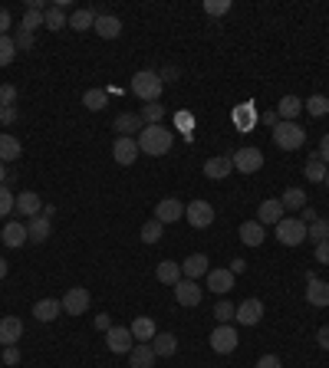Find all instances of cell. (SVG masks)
<instances>
[{
  "instance_id": "cell-1",
  "label": "cell",
  "mask_w": 329,
  "mask_h": 368,
  "mask_svg": "<svg viewBox=\"0 0 329 368\" xmlns=\"http://www.w3.org/2000/svg\"><path fill=\"white\" fill-rule=\"evenodd\" d=\"M175 145V132L168 129V125H145L142 132H138V151L142 155H151V158H162L168 155Z\"/></svg>"
},
{
  "instance_id": "cell-2",
  "label": "cell",
  "mask_w": 329,
  "mask_h": 368,
  "mask_svg": "<svg viewBox=\"0 0 329 368\" xmlns=\"http://www.w3.org/2000/svg\"><path fill=\"white\" fill-rule=\"evenodd\" d=\"M162 79L158 73H151V69H138L132 76V92L138 99H145V102H158V96H162Z\"/></svg>"
},
{
  "instance_id": "cell-3",
  "label": "cell",
  "mask_w": 329,
  "mask_h": 368,
  "mask_svg": "<svg viewBox=\"0 0 329 368\" xmlns=\"http://www.w3.org/2000/svg\"><path fill=\"white\" fill-rule=\"evenodd\" d=\"M273 142H277V148H284V151H297V148L306 142V132H303L299 122H280V125L273 129Z\"/></svg>"
},
{
  "instance_id": "cell-4",
  "label": "cell",
  "mask_w": 329,
  "mask_h": 368,
  "mask_svg": "<svg viewBox=\"0 0 329 368\" xmlns=\"http://www.w3.org/2000/svg\"><path fill=\"white\" fill-rule=\"evenodd\" d=\"M277 240H280L284 247L306 243V224L299 221V217H284V221L277 224Z\"/></svg>"
},
{
  "instance_id": "cell-5",
  "label": "cell",
  "mask_w": 329,
  "mask_h": 368,
  "mask_svg": "<svg viewBox=\"0 0 329 368\" xmlns=\"http://www.w3.org/2000/svg\"><path fill=\"white\" fill-rule=\"evenodd\" d=\"M231 162H234V171H240V175H257L264 168V151L260 148H237L231 155Z\"/></svg>"
},
{
  "instance_id": "cell-6",
  "label": "cell",
  "mask_w": 329,
  "mask_h": 368,
  "mask_svg": "<svg viewBox=\"0 0 329 368\" xmlns=\"http://www.w3.org/2000/svg\"><path fill=\"white\" fill-rule=\"evenodd\" d=\"M208 342H211V349H214L217 355H231L234 349H237V329H234L231 323H227V325H217V329L211 332Z\"/></svg>"
},
{
  "instance_id": "cell-7",
  "label": "cell",
  "mask_w": 329,
  "mask_h": 368,
  "mask_svg": "<svg viewBox=\"0 0 329 368\" xmlns=\"http://www.w3.org/2000/svg\"><path fill=\"white\" fill-rule=\"evenodd\" d=\"M89 290L86 286H73V290H66V296H63V312L66 316H83V312L89 310Z\"/></svg>"
},
{
  "instance_id": "cell-8",
  "label": "cell",
  "mask_w": 329,
  "mask_h": 368,
  "mask_svg": "<svg viewBox=\"0 0 329 368\" xmlns=\"http://www.w3.org/2000/svg\"><path fill=\"white\" fill-rule=\"evenodd\" d=\"M184 221L198 230H204V227L214 224V207L208 201H191V204H184Z\"/></svg>"
},
{
  "instance_id": "cell-9",
  "label": "cell",
  "mask_w": 329,
  "mask_h": 368,
  "mask_svg": "<svg viewBox=\"0 0 329 368\" xmlns=\"http://www.w3.org/2000/svg\"><path fill=\"white\" fill-rule=\"evenodd\" d=\"M105 345H109V352H116V355H129L132 352V332L125 329V325H112L109 332H105Z\"/></svg>"
},
{
  "instance_id": "cell-10",
  "label": "cell",
  "mask_w": 329,
  "mask_h": 368,
  "mask_svg": "<svg viewBox=\"0 0 329 368\" xmlns=\"http://www.w3.org/2000/svg\"><path fill=\"white\" fill-rule=\"evenodd\" d=\"M184 217V204H181L178 197H164V201H158L155 204V221L162 224H175V221H181Z\"/></svg>"
},
{
  "instance_id": "cell-11",
  "label": "cell",
  "mask_w": 329,
  "mask_h": 368,
  "mask_svg": "<svg viewBox=\"0 0 329 368\" xmlns=\"http://www.w3.org/2000/svg\"><path fill=\"white\" fill-rule=\"evenodd\" d=\"M201 296H204V290H201L195 280H184V277H181V280L175 283V299H178L181 306L195 310L198 303H201Z\"/></svg>"
},
{
  "instance_id": "cell-12",
  "label": "cell",
  "mask_w": 329,
  "mask_h": 368,
  "mask_svg": "<svg viewBox=\"0 0 329 368\" xmlns=\"http://www.w3.org/2000/svg\"><path fill=\"white\" fill-rule=\"evenodd\" d=\"M284 217H286L284 204H280L277 197H267V201H260V207H257V224H260V227H270V224L277 227Z\"/></svg>"
},
{
  "instance_id": "cell-13",
  "label": "cell",
  "mask_w": 329,
  "mask_h": 368,
  "mask_svg": "<svg viewBox=\"0 0 329 368\" xmlns=\"http://www.w3.org/2000/svg\"><path fill=\"white\" fill-rule=\"evenodd\" d=\"M112 158L122 164V168H129V164H135V158H138V138H116V145H112Z\"/></svg>"
},
{
  "instance_id": "cell-14",
  "label": "cell",
  "mask_w": 329,
  "mask_h": 368,
  "mask_svg": "<svg viewBox=\"0 0 329 368\" xmlns=\"http://www.w3.org/2000/svg\"><path fill=\"white\" fill-rule=\"evenodd\" d=\"M234 319H237L240 325H257L264 319V303H260V299H244L237 310H234Z\"/></svg>"
},
{
  "instance_id": "cell-15",
  "label": "cell",
  "mask_w": 329,
  "mask_h": 368,
  "mask_svg": "<svg viewBox=\"0 0 329 368\" xmlns=\"http://www.w3.org/2000/svg\"><path fill=\"white\" fill-rule=\"evenodd\" d=\"M96 33L103 36V40H116L122 33V20L116 14H103V10H96Z\"/></svg>"
},
{
  "instance_id": "cell-16",
  "label": "cell",
  "mask_w": 329,
  "mask_h": 368,
  "mask_svg": "<svg viewBox=\"0 0 329 368\" xmlns=\"http://www.w3.org/2000/svg\"><path fill=\"white\" fill-rule=\"evenodd\" d=\"M306 303H310V306H316V310L329 306V283L319 280V277L306 280Z\"/></svg>"
},
{
  "instance_id": "cell-17",
  "label": "cell",
  "mask_w": 329,
  "mask_h": 368,
  "mask_svg": "<svg viewBox=\"0 0 329 368\" xmlns=\"http://www.w3.org/2000/svg\"><path fill=\"white\" fill-rule=\"evenodd\" d=\"M208 290L214 296H227L234 290V273L231 270H208Z\"/></svg>"
},
{
  "instance_id": "cell-18",
  "label": "cell",
  "mask_w": 329,
  "mask_h": 368,
  "mask_svg": "<svg viewBox=\"0 0 329 368\" xmlns=\"http://www.w3.org/2000/svg\"><path fill=\"white\" fill-rule=\"evenodd\" d=\"M17 214H23V217H36V214H43V201H40V194H33V191H20L17 194V207H14Z\"/></svg>"
},
{
  "instance_id": "cell-19",
  "label": "cell",
  "mask_w": 329,
  "mask_h": 368,
  "mask_svg": "<svg viewBox=\"0 0 329 368\" xmlns=\"http://www.w3.org/2000/svg\"><path fill=\"white\" fill-rule=\"evenodd\" d=\"M20 336H23V319L3 316V319H0V345H17Z\"/></svg>"
},
{
  "instance_id": "cell-20",
  "label": "cell",
  "mask_w": 329,
  "mask_h": 368,
  "mask_svg": "<svg viewBox=\"0 0 329 368\" xmlns=\"http://www.w3.org/2000/svg\"><path fill=\"white\" fill-rule=\"evenodd\" d=\"M208 270H211L208 257H204V253H191V257L181 263V277H184V280H198V277H208Z\"/></svg>"
},
{
  "instance_id": "cell-21",
  "label": "cell",
  "mask_w": 329,
  "mask_h": 368,
  "mask_svg": "<svg viewBox=\"0 0 329 368\" xmlns=\"http://www.w3.org/2000/svg\"><path fill=\"white\" fill-rule=\"evenodd\" d=\"M0 240L10 247V250H17V247H23L30 237H27V224H20V221H10V224H3V234H0Z\"/></svg>"
},
{
  "instance_id": "cell-22",
  "label": "cell",
  "mask_w": 329,
  "mask_h": 368,
  "mask_svg": "<svg viewBox=\"0 0 329 368\" xmlns=\"http://www.w3.org/2000/svg\"><path fill=\"white\" fill-rule=\"evenodd\" d=\"M142 129H145V122H142L138 112H119V116H116V132H119L122 138H132V135L142 132Z\"/></svg>"
},
{
  "instance_id": "cell-23",
  "label": "cell",
  "mask_w": 329,
  "mask_h": 368,
  "mask_svg": "<svg viewBox=\"0 0 329 368\" xmlns=\"http://www.w3.org/2000/svg\"><path fill=\"white\" fill-rule=\"evenodd\" d=\"M231 171H234L231 155H214V158H208V162H204V175H208L211 181H221V177H227Z\"/></svg>"
},
{
  "instance_id": "cell-24",
  "label": "cell",
  "mask_w": 329,
  "mask_h": 368,
  "mask_svg": "<svg viewBox=\"0 0 329 368\" xmlns=\"http://www.w3.org/2000/svg\"><path fill=\"white\" fill-rule=\"evenodd\" d=\"M53 234V221L46 217V214H36L30 224H27V237H30L33 243H46Z\"/></svg>"
},
{
  "instance_id": "cell-25",
  "label": "cell",
  "mask_w": 329,
  "mask_h": 368,
  "mask_svg": "<svg viewBox=\"0 0 329 368\" xmlns=\"http://www.w3.org/2000/svg\"><path fill=\"white\" fill-rule=\"evenodd\" d=\"M129 332H132L135 342H151L158 329H155V319H151V316H135L132 325H129Z\"/></svg>"
},
{
  "instance_id": "cell-26",
  "label": "cell",
  "mask_w": 329,
  "mask_h": 368,
  "mask_svg": "<svg viewBox=\"0 0 329 368\" xmlns=\"http://www.w3.org/2000/svg\"><path fill=\"white\" fill-rule=\"evenodd\" d=\"M60 312H63L60 299H40V303L33 306V319H36V323H53V319H60Z\"/></svg>"
},
{
  "instance_id": "cell-27",
  "label": "cell",
  "mask_w": 329,
  "mask_h": 368,
  "mask_svg": "<svg viewBox=\"0 0 329 368\" xmlns=\"http://www.w3.org/2000/svg\"><path fill=\"white\" fill-rule=\"evenodd\" d=\"M151 352H155V358H158V355H162V358H171V355L178 352V339H175L171 332H155Z\"/></svg>"
},
{
  "instance_id": "cell-28",
  "label": "cell",
  "mask_w": 329,
  "mask_h": 368,
  "mask_svg": "<svg viewBox=\"0 0 329 368\" xmlns=\"http://www.w3.org/2000/svg\"><path fill=\"white\" fill-rule=\"evenodd\" d=\"M299 112H303V99H299V96H284V99L277 102V116H280V122H297Z\"/></svg>"
},
{
  "instance_id": "cell-29",
  "label": "cell",
  "mask_w": 329,
  "mask_h": 368,
  "mask_svg": "<svg viewBox=\"0 0 329 368\" xmlns=\"http://www.w3.org/2000/svg\"><path fill=\"white\" fill-rule=\"evenodd\" d=\"M129 365H132V368H151V365H155V352H151L149 342H138V345H132V352H129Z\"/></svg>"
},
{
  "instance_id": "cell-30",
  "label": "cell",
  "mask_w": 329,
  "mask_h": 368,
  "mask_svg": "<svg viewBox=\"0 0 329 368\" xmlns=\"http://www.w3.org/2000/svg\"><path fill=\"white\" fill-rule=\"evenodd\" d=\"M20 151H23V145L17 142L14 135H7V132H0V162L3 164H10L20 158Z\"/></svg>"
},
{
  "instance_id": "cell-31",
  "label": "cell",
  "mask_w": 329,
  "mask_h": 368,
  "mask_svg": "<svg viewBox=\"0 0 329 368\" xmlns=\"http://www.w3.org/2000/svg\"><path fill=\"white\" fill-rule=\"evenodd\" d=\"M155 277H158V283H164V286H175V283L181 280V263H175V260H162V263L155 266Z\"/></svg>"
},
{
  "instance_id": "cell-32",
  "label": "cell",
  "mask_w": 329,
  "mask_h": 368,
  "mask_svg": "<svg viewBox=\"0 0 329 368\" xmlns=\"http://www.w3.org/2000/svg\"><path fill=\"white\" fill-rule=\"evenodd\" d=\"M237 234H240V240H244L247 247H260V243H264V237H267L264 234V227H260L257 221H244Z\"/></svg>"
},
{
  "instance_id": "cell-33",
  "label": "cell",
  "mask_w": 329,
  "mask_h": 368,
  "mask_svg": "<svg viewBox=\"0 0 329 368\" xmlns=\"http://www.w3.org/2000/svg\"><path fill=\"white\" fill-rule=\"evenodd\" d=\"M70 27L79 30V33L92 30L96 27V10H92V7H79V10H73V14H70Z\"/></svg>"
},
{
  "instance_id": "cell-34",
  "label": "cell",
  "mask_w": 329,
  "mask_h": 368,
  "mask_svg": "<svg viewBox=\"0 0 329 368\" xmlns=\"http://www.w3.org/2000/svg\"><path fill=\"white\" fill-rule=\"evenodd\" d=\"M83 105H86L89 112H103L105 105H109V92H105V89H86V92H83Z\"/></svg>"
},
{
  "instance_id": "cell-35",
  "label": "cell",
  "mask_w": 329,
  "mask_h": 368,
  "mask_svg": "<svg viewBox=\"0 0 329 368\" xmlns=\"http://www.w3.org/2000/svg\"><path fill=\"white\" fill-rule=\"evenodd\" d=\"M280 204H284V210H303L306 207V191L303 188H286Z\"/></svg>"
},
{
  "instance_id": "cell-36",
  "label": "cell",
  "mask_w": 329,
  "mask_h": 368,
  "mask_svg": "<svg viewBox=\"0 0 329 368\" xmlns=\"http://www.w3.org/2000/svg\"><path fill=\"white\" fill-rule=\"evenodd\" d=\"M326 175H329V168H326V162L319 158V151H316V155H310V162H306V177L319 184V181H326Z\"/></svg>"
},
{
  "instance_id": "cell-37",
  "label": "cell",
  "mask_w": 329,
  "mask_h": 368,
  "mask_svg": "<svg viewBox=\"0 0 329 368\" xmlns=\"http://www.w3.org/2000/svg\"><path fill=\"white\" fill-rule=\"evenodd\" d=\"M138 116H142V122H145V125H162V118H164V105H162V102H145V105H142V112H138Z\"/></svg>"
},
{
  "instance_id": "cell-38",
  "label": "cell",
  "mask_w": 329,
  "mask_h": 368,
  "mask_svg": "<svg viewBox=\"0 0 329 368\" xmlns=\"http://www.w3.org/2000/svg\"><path fill=\"white\" fill-rule=\"evenodd\" d=\"M303 112H310V116H316V118L329 116V99L326 96H310V99L303 102Z\"/></svg>"
},
{
  "instance_id": "cell-39",
  "label": "cell",
  "mask_w": 329,
  "mask_h": 368,
  "mask_svg": "<svg viewBox=\"0 0 329 368\" xmlns=\"http://www.w3.org/2000/svg\"><path fill=\"white\" fill-rule=\"evenodd\" d=\"M306 240H313V243L329 240V221H326V217H319V221H313L310 227H306Z\"/></svg>"
},
{
  "instance_id": "cell-40",
  "label": "cell",
  "mask_w": 329,
  "mask_h": 368,
  "mask_svg": "<svg viewBox=\"0 0 329 368\" xmlns=\"http://www.w3.org/2000/svg\"><path fill=\"white\" fill-rule=\"evenodd\" d=\"M17 59V43L14 36H0V66H10Z\"/></svg>"
},
{
  "instance_id": "cell-41",
  "label": "cell",
  "mask_w": 329,
  "mask_h": 368,
  "mask_svg": "<svg viewBox=\"0 0 329 368\" xmlns=\"http://www.w3.org/2000/svg\"><path fill=\"white\" fill-rule=\"evenodd\" d=\"M254 122H257V116H254V109H251V105L234 109V125H237V129H251Z\"/></svg>"
},
{
  "instance_id": "cell-42",
  "label": "cell",
  "mask_w": 329,
  "mask_h": 368,
  "mask_svg": "<svg viewBox=\"0 0 329 368\" xmlns=\"http://www.w3.org/2000/svg\"><path fill=\"white\" fill-rule=\"evenodd\" d=\"M234 310H237L234 303H227V299H221V303L214 306V319H217V325H227V323H231V319H234Z\"/></svg>"
},
{
  "instance_id": "cell-43",
  "label": "cell",
  "mask_w": 329,
  "mask_h": 368,
  "mask_svg": "<svg viewBox=\"0 0 329 368\" xmlns=\"http://www.w3.org/2000/svg\"><path fill=\"white\" fill-rule=\"evenodd\" d=\"M17 207V197L10 194V184H0V217H7Z\"/></svg>"
},
{
  "instance_id": "cell-44",
  "label": "cell",
  "mask_w": 329,
  "mask_h": 368,
  "mask_svg": "<svg viewBox=\"0 0 329 368\" xmlns=\"http://www.w3.org/2000/svg\"><path fill=\"white\" fill-rule=\"evenodd\" d=\"M142 240H145V243H158V240H162V224L158 221L145 224V227H142Z\"/></svg>"
},
{
  "instance_id": "cell-45",
  "label": "cell",
  "mask_w": 329,
  "mask_h": 368,
  "mask_svg": "<svg viewBox=\"0 0 329 368\" xmlns=\"http://www.w3.org/2000/svg\"><path fill=\"white\" fill-rule=\"evenodd\" d=\"M231 10V0H204V14L211 17H224Z\"/></svg>"
},
{
  "instance_id": "cell-46",
  "label": "cell",
  "mask_w": 329,
  "mask_h": 368,
  "mask_svg": "<svg viewBox=\"0 0 329 368\" xmlns=\"http://www.w3.org/2000/svg\"><path fill=\"white\" fill-rule=\"evenodd\" d=\"M14 43H17V50H33V33H27V30H20L17 27V33H14Z\"/></svg>"
},
{
  "instance_id": "cell-47",
  "label": "cell",
  "mask_w": 329,
  "mask_h": 368,
  "mask_svg": "<svg viewBox=\"0 0 329 368\" xmlns=\"http://www.w3.org/2000/svg\"><path fill=\"white\" fill-rule=\"evenodd\" d=\"M14 102H17V86L0 83V105H14Z\"/></svg>"
},
{
  "instance_id": "cell-48",
  "label": "cell",
  "mask_w": 329,
  "mask_h": 368,
  "mask_svg": "<svg viewBox=\"0 0 329 368\" xmlns=\"http://www.w3.org/2000/svg\"><path fill=\"white\" fill-rule=\"evenodd\" d=\"M10 27H14V17L7 7H0V36H10Z\"/></svg>"
},
{
  "instance_id": "cell-49",
  "label": "cell",
  "mask_w": 329,
  "mask_h": 368,
  "mask_svg": "<svg viewBox=\"0 0 329 368\" xmlns=\"http://www.w3.org/2000/svg\"><path fill=\"white\" fill-rule=\"evenodd\" d=\"M257 122H264L270 132H273V129L280 125V116H277V109H270V112H260V116H257Z\"/></svg>"
},
{
  "instance_id": "cell-50",
  "label": "cell",
  "mask_w": 329,
  "mask_h": 368,
  "mask_svg": "<svg viewBox=\"0 0 329 368\" xmlns=\"http://www.w3.org/2000/svg\"><path fill=\"white\" fill-rule=\"evenodd\" d=\"M254 368H284V362H280L277 355H260Z\"/></svg>"
},
{
  "instance_id": "cell-51",
  "label": "cell",
  "mask_w": 329,
  "mask_h": 368,
  "mask_svg": "<svg viewBox=\"0 0 329 368\" xmlns=\"http://www.w3.org/2000/svg\"><path fill=\"white\" fill-rule=\"evenodd\" d=\"M14 122H17L14 105H0V125H14Z\"/></svg>"
},
{
  "instance_id": "cell-52",
  "label": "cell",
  "mask_w": 329,
  "mask_h": 368,
  "mask_svg": "<svg viewBox=\"0 0 329 368\" xmlns=\"http://www.w3.org/2000/svg\"><path fill=\"white\" fill-rule=\"evenodd\" d=\"M20 362V349L17 345H3V365H17Z\"/></svg>"
},
{
  "instance_id": "cell-53",
  "label": "cell",
  "mask_w": 329,
  "mask_h": 368,
  "mask_svg": "<svg viewBox=\"0 0 329 368\" xmlns=\"http://www.w3.org/2000/svg\"><path fill=\"white\" fill-rule=\"evenodd\" d=\"M178 76H181V69H178V66H164L162 73H158V79H162V83H175Z\"/></svg>"
},
{
  "instance_id": "cell-54",
  "label": "cell",
  "mask_w": 329,
  "mask_h": 368,
  "mask_svg": "<svg viewBox=\"0 0 329 368\" xmlns=\"http://www.w3.org/2000/svg\"><path fill=\"white\" fill-rule=\"evenodd\" d=\"M316 263H329V240L316 243Z\"/></svg>"
},
{
  "instance_id": "cell-55",
  "label": "cell",
  "mask_w": 329,
  "mask_h": 368,
  "mask_svg": "<svg viewBox=\"0 0 329 368\" xmlns=\"http://www.w3.org/2000/svg\"><path fill=\"white\" fill-rule=\"evenodd\" d=\"M299 221H303V224H306V227H310V224H313V221H319V214H316L313 207H303V210H299Z\"/></svg>"
},
{
  "instance_id": "cell-56",
  "label": "cell",
  "mask_w": 329,
  "mask_h": 368,
  "mask_svg": "<svg viewBox=\"0 0 329 368\" xmlns=\"http://www.w3.org/2000/svg\"><path fill=\"white\" fill-rule=\"evenodd\" d=\"M316 342H319V349H326L329 352V325H323V329L316 332Z\"/></svg>"
},
{
  "instance_id": "cell-57",
  "label": "cell",
  "mask_w": 329,
  "mask_h": 368,
  "mask_svg": "<svg viewBox=\"0 0 329 368\" xmlns=\"http://www.w3.org/2000/svg\"><path fill=\"white\" fill-rule=\"evenodd\" d=\"M319 158L326 162V168H329V132L323 135V142H319Z\"/></svg>"
},
{
  "instance_id": "cell-58",
  "label": "cell",
  "mask_w": 329,
  "mask_h": 368,
  "mask_svg": "<svg viewBox=\"0 0 329 368\" xmlns=\"http://www.w3.org/2000/svg\"><path fill=\"white\" fill-rule=\"evenodd\" d=\"M227 270H231L234 277H240V273L247 270V260H231V266H227Z\"/></svg>"
},
{
  "instance_id": "cell-59",
  "label": "cell",
  "mask_w": 329,
  "mask_h": 368,
  "mask_svg": "<svg viewBox=\"0 0 329 368\" xmlns=\"http://www.w3.org/2000/svg\"><path fill=\"white\" fill-rule=\"evenodd\" d=\"M96 329H103V332H109V329H112V323H109V316H96Z\"/></svg>"
},
{
  "instance_id": "cell-60",
  "label": "cell",
  "mask_w": 329,
  "mask_h": 368,
  "mask_svg": "<svg viewBox=\"0 0 329 368\" xmlns=\"http://www.w3.org/2000/svg\"><path fill=\"white\" fill-rule=\"evenodd\" d=\"M3 181H7V164L0 162V184H3Z\"/></svg>"
},
{
  "instance_id": "cell-61",
  "label": "cell",
  "mask_w": 329,
  "mask_h": 368,
  "mask_svg": "<svg viewBox=\"0 0 329 368\" xmlns=\"http://www.w3.org/2000/svg\"><path fill=\"white\" fill-rule=\"evenodd\" d=\"M7 277V260H0V280Z\"/></svg>"
},
{
  "instance_id": "cell-62",
  "label": "cell",
  "mask_w": 329,
  "mask_h": 368,
  "mask_svg": "<svg viewBox=\"0 0 329 368\" xmlns=\"http://www.w3.org/2000/svg\"><path fill=\"white\" fill-rule=\"evenodd\" d=\"M326 188H329V175H326Z\"/></svg>"
}]
</instances>
